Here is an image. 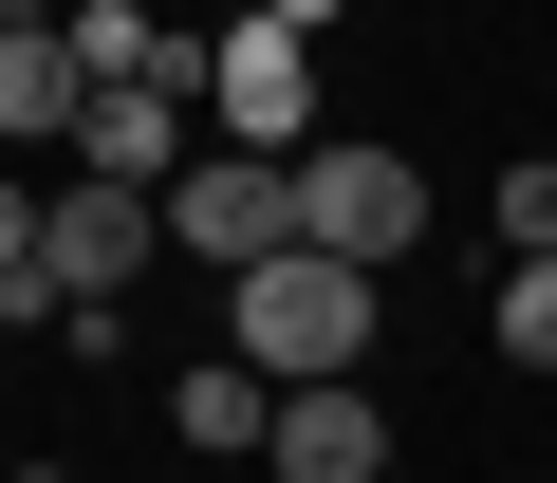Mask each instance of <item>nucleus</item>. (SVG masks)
<instances>
[{
  "label": "nucleus",
  "instance_id": "nucleus-1",
  "mask_svg": "<svg viewBox=\"0 0 557 483\" xmlns=\"http://www.w3.org/2000/svg\"><path fill=\"white\" fill-rule=\"evenodd\" d=\"M223 354H260L278 391L372 372V261H335V242H278V261H242V280H223Z\"/></svg>",
  "mask_w": 557,
  "mask_h": 483
},
{
  "label": "nucleus",
  "instance_id": "nucleus-2",
  "mask_svg": "<svg viewBox=\"0 0 557 483\" xmlns=\"http://www.w3.org/2000/svg\"><path fill=\"white\" fill-rule=\"evenodd\" d=\"M205 131L298 168V149H317V38L260 20V0H223V38H205Z\"/></svg>",
  "mask_w": 557,
  "mask_h": 483
},
{
  "label": "nucleus",
  "instance_id": "nucleus-3",
  "mask_svg": "<svg viewBox=\"0 0 557 483\" xmlns=\"http://www.w3.org/2000/svg\"><path fill=\"white\" fill-rule=\"evenodd\" d=\"M298 242H335V261H409V242H428V168L409 149H372V131H317L298 149Z\"/></svg>",
  "mask_w": 557,
  "mask_h": 483
},
{
  "label": "nucleus",
  "instance_id": "nucleus-4",
  "mask_svg": "<svg viewBox=\"0 0 557 483\" xmlns=\"http://www.w3.org/2000/svg\"><path fill=\"white\" fill-rule=\"evenodd\" d=\"M278 242H298V168H278V149H205L168 186V261L242 280V261H278Z\"/></svg>",
  "mask_w": 557,
  "mask_h": 483
},
{
  "label": "nucleus",
  "instance_id": "nucleus-5",
  "mask_svg": "<svg viewBox=\"0 0 557 483\" xmlns=\"http://www.w3.org/2000/svg\"><path fill=\"white\" fill-rule=\"evenodd\" d=\"M38 261H57V298H131V280L168 261V186L57 168V205H38Z\"/></svg>",
  "mask_w": 557,
  "mask_h": 483
},
{
  "label": "nucleus",
  "instance_id": "nucleus-6",
  "mask_svg": "<svg viewBox=\"0 0 557 483\" xmlns=\"http://www.w3.org/2000/svg\"><path fill=\"white\" fill-rule=\"evenodd\" d=\"M278 483H391V409H372V372H317V391H278V446H260Z\"/></svg>",
  "mask_w": 557,
  "mask_h": 483
},
{
  "label": "nucleus",
  "instance_id": "nucleus-7",
  "mask_svg": "<svg viewBox=\"0 0 557 483\" xmlns=\"http://www.w3.org/2000/svg\"><path fill=\"white\" fill-rule=\"evenodd\" d=\"M186 131H205V112L131 75V94H94V112H75V168H112V186H186V168H205Z\"/></svg>",
  "mask_w": 557,
  "mask_h": 483
},
{
  "label": "nucleus",
  "instance_id": "nucleus-8",
  "mask_svg": "<svg viewBox=\"0 0 557 483\" xmlns=\"http://www.w3.org/2000/svg\"><path fill=\"white\" fill-rule=\"evenodd\" d=\"M168 428H186L205 465H260V446H278V372H260V354H205V372H168Z\"/></svg>",
  "mask_w": 557,
  "mask_h": 483
},
{
  "label": "nucleus",
  "instance_id": "nucleus-9",
  "mask_svg": "<svg viewBox=\"0 0 557 483\" xmlns=\"http://www.w3.org/2000/svg\"><path fill=\"white\" fill-rule=\"evenodd\" d=\"M75 112H94V75L57 38H0V149H75Z\"/></svg>",
  "mask_w": 557,
  "mask_h": 483
},
{
  "label": "nucleus",
  "instance_id": "nucleus-10",
  "mask_svg": "<svg viewBox=\"0 0 557 483\" xmlns=\"http://www.w3.org/2000/svg\"><path fill=\"white\" fill-rule=\"evenodd\" d=\"M57 57H75L94 94H131V75L168 57V0H75V20H57Z\"/></svg>",
  "mask_w": 557,
  "mask_h": 483
},
{
  "label": "nucleus",
  "instance_id": "nucleus-11",
  "mask_svg": "<svg viewBox=\"0 0 557 483\" xmlns=\"http://www.w3.org/2000/svg\"><path fill=\"white\" fill-rule=\"evenodd\" d=\"M483 335H502V372H557V261H502Z\"/></svg>",
  "mask_w": 557,
  "mask_h": 483
},
{
  "label": "nucleus",
  "instance_id": "nucleus-12",
  "mask_svg": "<svg viewBox=\"0 0 557 483\" xmlns=\"http://www.w3.org/2000/svg\"><path fill=\"white\" fill-rule=\"evenodd\" d=\"M502 242H520V261H557V149H520V168H502Z\"/></svg>",
  "mask_w": 557,
  "mask_h": 483
},
{
  "label": "nucleus",
  "instance_id": "nucleus-13",
  "mask_svg": "<svg viewBox=\"0 0 557 483\" xmlns=\"http://www.w3.org/2000/svg\"><path fill=\"white\" fill-rule=\"evenodd\" d=\"M38 317H75V298H57V261H0V335H38Z\"/></svg>",
  "mask_w": 557,
  "mask_h": 483
},
{
  "label": "nucleus",
  "instance_id": "nucleus-14",
  "mask_svg": "<svg viewBox=\"0 0 557 483\" xmlns=\"http://www.w3.org/2000/svg\"><path fill=\"white\" fill-rule=\"evenodd\" d=\"M38 205H57V186H0V261H38Z\"/></svg>",
  "mask_w": 557,
  "mask_h": 483
},
{
  "label": "nucleus",
  "instance_id": "nucleus-15",
  "mask_svg": "<svg viewBox=\"0 0 557 483\" xmlns=\"http://www.w3.org/2000/svg\"><path fill=\"white\" fill-rule=\"evenodd\" d=\"M260 20H298V38H335V20H354V0H260Z\"/></svg>",
  "mask_w": 557,
  "mask_h": 483
},
{
  "label": "nucleus",
  "instance_id": "nucleus-16",
  "mask_svg": "<svg viewBox=\"0 0 557 483\" xmlns=\"http://www.w3.org/2000/svg\"><path fill=\"white\" fill-rule=\"evenodd\" d=\"M20 483H75V465H20Z\"/></svg>",
  "mask_w": 557,
  "mask_h": 483
}]
</instances>
